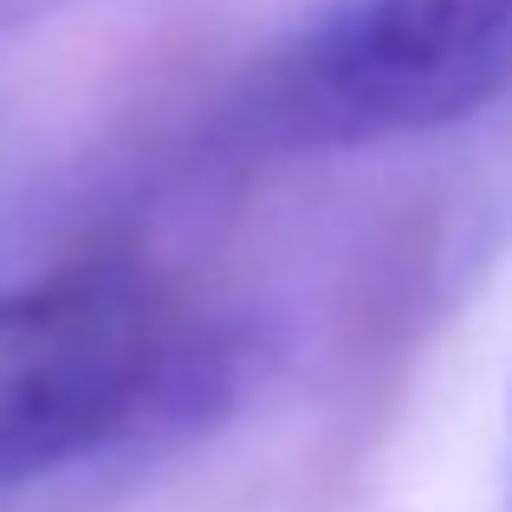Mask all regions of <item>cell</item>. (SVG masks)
<instances>
[{"instance_id":"7a4b0ae2","label":"cell","mask_w":512,"mask_h":512,"mask_svg":"<svg viewBox=\"0 0 512 512\" xmlns=\"http://www.w3.org/2000/svg\"><path fill=\"white\" fill-rule=\"evenodd\" d=\"M512 91V0H318L234 98V137L338 156L435 137Z\"/></svg>"},{"instance_id":"6da1fadb","label":"cell","mask_w":512,"mask_h":512,"mask_svg":"<svg viewBox=\"0 0 512 512\" xmlns=\"http://www.w3.org/2000/svg\"><path fill=\"white\" fill-rule=\"evenodd\" d=\"M260 357L240 312L182 299L124 260L0 292V500L195 441L247 396Z\"/></svg>"},{"instance_id":"3957f363","label":"cell","mask_w":512,"mask_h":512,"mask_svg":"<svg viewBox=\"0 0 512 512\" xmlns=\"http://www.w3.org/2000/svg\"><path fill=\"white\" fill-rule=\"evenodd\" d=\"M0 7H7V0H0Z\"/></svg>"}]
</instances>
